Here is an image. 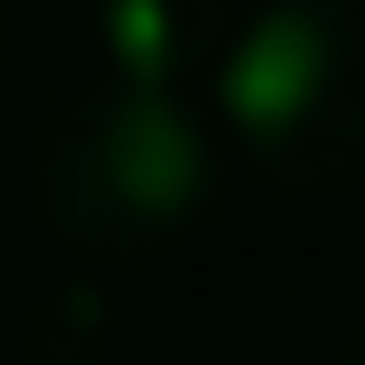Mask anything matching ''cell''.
<instances>
[{
    "label": "cell",
    "mask_w": 365,
    "mask_h": 365,
    "mask_svg": "<svg viewBox=\"0 0 365 365\" xmlns=\"http://www.w3.org/2000/svg\"><path fill=\"white\" fill-rule=\"evenodd\" d=\"M221 119L272 187L365 170V0H272L221 51Z\"/></svg>",
    "instance_id": "cell-1"
},
{
    "label": "cell",
    "mask_w": 365,
    "mask_h": 365,
    "mask_svg": "<svg viewBox=\"0 0 365 365\" xmlns=\"http://www.w3.org/2000/svg\"><path fill=\"white\" fill-rule=\"evenodd\" d=\"M43 212L93 255L170 247L212 195V145L179 93L93 86L43 128Z\"/></svg>",
    "instance_id": "cell-2"
},
{
    "label": "cell",
    "mask_w": 365,
    "mask_h": 365,
    "mask_svg": "<svg viewBox=\"0 0 365 365\" xmlns=\"http://www.w3.org/2000/svg\"><path fill=\"white\" fill-rule=\"evenodd\" d=\"M102 34V68L110 86L179 93L204 60H221V0H102L93 9Z\"/></svg>",
    "instance_id": "cell-3"
},
{
    "label": "cell",
    "mask_w": 365,
    "mask_h": 365,
    "mask_svg": "<svg viewBox=\"0 0 365 365\" xmlns=\"http://www.w3.org/2000/svg\"><path fill=\"white\" fill-rule=\"evenodd\" d=\"M349 365H365V323H357V340H349Z\"/></svg>",
    "instance_id": "cell-4"
}]
</instances>
